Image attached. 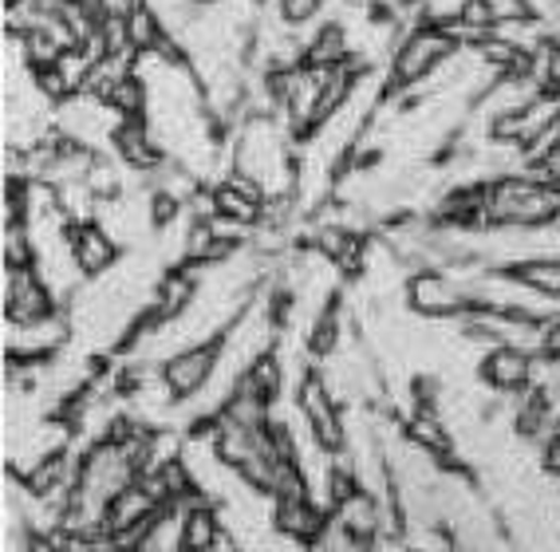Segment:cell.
Listing matches in <instances>:
<instances>
[{
  "mask_svg": "<svg viewBox=\"0 0 560 552\" xmlns=\"http://www.w3.org/2000/svg\"><path fill=\"white\" fill-rule=\"evenodd\" d=\"M71 343L68 308H56L40 320H4V360H51Z\"/></svg>",
  "mask_w": 560,
  "mask_h": 552,
  "instance_id": "cell-1",
  "label": "cell"
},
{
  "mask_svg": "<svg viewBox=\"0 0 560 552\" xmlns=\"http://www.w3.org/2000/svg\"><path fill=\"white\" fill-rule=\"evenodd\" d=\"M4 320H16V324H28V320H40L48 312L63 308L56 301V292L48 289L36 265H24V269H4Z\"/></svg>",
  "mask_w": 560,
  "mask_h": 552,
  "instance_id": "cell-2",
  "label": "cell"
},
{
  "mask_svg": "<svg viewBox=\"0 0 560 552\" xmlns=\"http://www.w3.org/2000/svg\"><path fill=\"white\" fill-rule=\"evenodd\" d=\"M296 402H301L304 419H308L312 434L328 446V450L340 454L343 450V411H340V399L331 395V387L324 383V375L312 367L308 375L301 379L296 387Z\"/></svg>",
  "mask_w": 560,
  "mask_h": 552,
  "instance_id": "cell-3",
  "label": "cell"
},
{
  "mask_svg": "<svg viewBox=\"0 0 560 552\" xmlns=\"http://www.w3.org/2000/svg\"><path fill=\"white\" fill-rule=\"evenodd\" d=\"M213 372H218V340L213 343H194V348H182L171 360H162V375L171 383V391L178 402L198 399L206 387H210Z\"/></svg>",
  "mask_w": 560,
  "mask_h": 552,
  "instance_id": "cell-4",
  "label": "cell"
},
{
  "mask_svg": "<svg viewBox=\"0 0 560 552\" xmlns=\"http://www.w3.org/2000/svg\"><path fill=\"white\" fill-rule=\"evenodd\" d=\"M122 245L103 230L100 221H80V225H71V257L80 265V272L88 281L110 272L115 265L122 261Z\"/></svg>",
  "mask_w": 560,
  "mask_h": 552,
  "instance_id": "cell-5",
  "label": "cell"
},
{
  "mask_svg": "<svg viewBox=\"0 0 560 552\" xmlns=\"http://www.w3.org/2000/svg\"><path fill=\"white\" fill-rule=\"evenodd\" d=\"M557 210V193L545 186H501L493 213L505 221H545Z\"/></svg>",
  "mask_w": 560,
  "mask_h": 552,
  "instance_id": "cell-6",
  "label": "cell"
},
{
  "mask_svg": "<svg viewBox=\"0 0 560 552\" xmlns=\"http://www.w3.org/2000/svg\"><path fill=\"white\" fill-rule=\"evenodd\" d=\"M442 51H446V40H442V36H434V32H415V36L395 51V80L415 83L422 71L439 60Z\"/></svg>",
  "mask_w": 560,
  "mask_h": 552,
  "instance_id": "cell-7",
  "label": "cell"
},
{
  "mask_svg": "<svg viewBox=\"0 0 560 552\" xmlns=\"http://www.w3.org/2000/svg\"><path fill=\"white\" fill-rule=\"evenodd\" d=\"M221 532H225V521H221L218 502L198 493L186 509V552H213Z\"/></svg>",
  "mask_w": 560,
  "mask_h": 552,
  "instance_id": "cell-8",
  "label": "cell"
},
{
  "mask_svg": "<svg viewBox=\"0 0 560 552\" xmlns=\"http://www.w3.org/2000/svg\"><path fill=\"white\" fill-rule=\"evenodd\" d=\"M0 252H4V269H24V265H32V237L24 221H4Z\"/></svg>",
  "mask_w": 560,
  "mask_h": 552,
  "instance_id": "cell-9",
  "label": "cell"
},
{
  "mask_svg": "<svg viewBox=\"0 0 560 552\" xmlns=\"http://www.w3.org/2000/svg\"><path fill=\"white\" fill-rule=\"evenodd\" d=\"M410 301L422 312H446L458 304V296H454V292L446 289V281H439V277H419L415 289H410Z\"/></svg>",
  "mask_w": 560,
  "mask_h": 552,
  "instance_id": "cell-10",
  "label": "cell"
},
{
  "mask_svg": "<svg viewBox=\"0 0 560 552\" xmlns=\"http://www.w3.org/2000/svg\"><path fill=\"white\" fill-rule=\"evenodd\" d=\"M142 0H95V9L100 16H130V12L139 9Z\"/></svg>",
  "mask_w": 560,
  "mask_h": 552,
  "instance_id": "cell-11",
  "label": "cell"
},
{
  "mask_svg": "<svg viewBox=\"0 0 560 552\" xmlns=\"http://www.w3.org/2000/svg\"><path fill=\"white\" fill-rule=\"evenodd\" d=\"M529 281H540L545 289H560V269L557 265H540V269H529Z\"/></svg>",
  "mask_w": 560,
  "mask_h": 552,
  "instance_id": "cell-12",
  "label": "cell"
}]
</instances>
